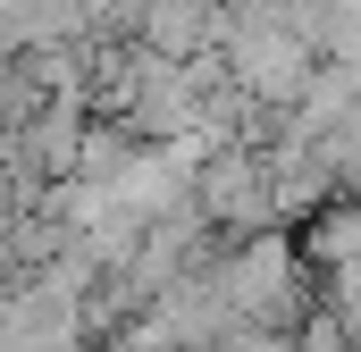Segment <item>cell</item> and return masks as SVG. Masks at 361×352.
Here are the masks:
<instances>
[{
	"instance_id": "obj_1",
	"label": "cell",
	"mask_w": 361,
	"mask_h": 352,
	"mask_svg": "<svg viewBox=\"0 0 361 352\" xmlns=\"http://www.w3.org/2000/svg\"><path fill=\"white\" fill-rule=\"evenodd\" d=\"M219 68L252 109H294L302 84L319 76V51L286 25L277 0H219Z\"/></svg>"
},
{
	"instance_id": "obj_2",
	"label": "cell",
	"mask_w": 361,
	"mask_h": 352,
	"mask_svg": "<svg viewBox=\"0 0 361 352\" xmlns=\"http://www.w3.org/2000/svg\"><path fill=\"white\" fill-rule=\"evenodd\" d=\"M210 285H219V302H227L235 327H269V336H294L302 310L319 302V277L302 268V244L277 235V227L227 244V252L210 260Z\"/></svg>"
},
{
	"instance_id": "obj_3",
	"label": "cell",
	"mask_w": 361,
	"mask_h": 352,
	"mask_svg": "<svg viewBox=\"0 0 361 352\" xmlns=\"http://www.w3.org/2000/svg\"><path fill=\"white\" fill-rule=\"evenodd\" d=\"M135 51L193 68V59H219V0H135Z\"/></svg>"
},
{
	"instance_id": "obj_4",
	"label": "cell",
	"mask_w": 361,
	"mask_h": 352,
	"mask_svg": "<svg viewBox=\"0 0 361 352\" xmlns=\"http://www.w3.org/2000/svg\"><path fill=\"white\" fill-rule=\"evenodd\" d=\"M353 109H361V68H336V59H319V76L302 84V101H294V109H286V134L319 151V143H328V134H336Z\"/></svg>"
},
{
	"instance_id": "obj_5",
	"label": "cell",
	"mask_w": 361,
	"mask_h": 352,
	"mask_svg": "<svg viewBox=\"0 0 361 352\" xmlns=\"http://www.w3.org/2000/svg\"><path fill=\"white\" fill-rule=\"evenodd\" d=\"M294 244H302V268H311V277L361 268V193H336V201H328V210H319Z\"/></svg>"
},
{
	"instance_id": "obj_6",
	"label": "cell",
	"mask_w": 361,
	"mask_h": 352,
	"mask_svg": "<svg viewBox=\"0 0 361 352\" xmlns=\"http://www.w3.org/2000/svg\"><path fill=\"white\" fill-rule=\"evenodd\" d=\"M135 151H143V143H135L118 118H92V126H85V151H76V184H109Z\"/></svg>"
},
{
	"instance_id": "obj_7",
	"label": "cell",
	"mask_w": 361,
	"mask_h": 352,
	"mask_svg": "<svg viewBox=\"0 0 361 352\" xmlns=\"http://www.w3.org/2000/svg\"><path fill=\"white\" fill-rule=\"evenodd\" d=\"M319 168L336 176V193H361V109L328 134V143H319Z\"/></svg>"
},
{
	"instance_id": "obj_8",
	"label": "cell",
	"mask_w": 361,
	"mask_h": 352,
	"mask_svg": "<svg viewBox=\"0 0 361 352\" xmlns=\"http://www.w3.org/2000/svg\"><path fill=\"white\" fill-rule=\"evenodd\" d=\"M319 310H336V319H345V336L361 344V268H336V277H319Z\"/></svg>"
},
{
	"instance_id": "obj_9",
	"label": "cell",
	"mask_w": 361,
	"mask_h": 352,
	"mask_svg": "<svg viewBox=\"0 0 361 352\" xmlns=\"http://www.w3.org/2000/svg\"><path fill=\"white\" fill-rule=\"evenodd\" d=\"M294 352H353V336H345V319L336 310H302V327H294Z\"/></svg>"
}]
</instances>
